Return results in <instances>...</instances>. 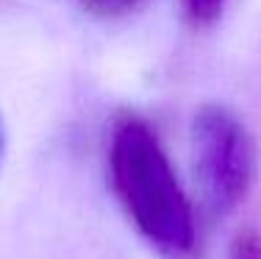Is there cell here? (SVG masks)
Masks as SVG:
<instances>
[{
  "label": "cell",
  "mask_w": 261,
  "mask_h": 259,
  "mask_svg": "<svg viewBox=\"0 0 261 259\" xmlns=\"http://www.w3.org/2000/svg\"><path fill=\"white\" fill-rule=\"evenodd\" d=\"M184 17L192 28H208L222 17L228 0H181Z\"/></svg>",
  "instance_id": "cell-4"
},
{
  "label": "cell",
  "mask_w": 261,
  "mask_h": 259,
  "mask_svg": "<svg viewBox=\"0 0 261 259\" xmlns=\"http://www.w3.org/2000/svg\"><path fill=\"white\" fill-rule=\"evenodd\" d=\"M192 168L203 203L228 218L250 198L258 176V148L247 123L222 103H203L192 117Z\"/></svg>",
  "instance_id": "cell-2"
},
{
  "label": "cell",
  "mask_w": 261,
  "mask_h": 259,
  "mask_svg": "<svg viewBox=\"0 0 261 259\" xmlns=\"http://www.w3.org/2000/svg\"><path fill=\"white\" fill-rule=\"evenodd\" d=\"M106 170L125 220L159 259L206 256L197 206L156 128L142 114L114 117L106 143Z\"/></svg>",
  "instance_id": "cell-1"
},
{
  "label": "cell",
  "mask_w": 261,
  "mask_h": 259,
  "mask_svg": "<svg viewBox=\"0 0 261 259\" xmlns=\"http://www.w3.org/2000/svg\"><path fill=\"white\" fill-rule=\"evenodd\" d=\"M225 259H261V237L256 231H239L233 237Z\"/></svg>",
  "instance_id": "cell-5"
},
{
  "label": "cell",
  "mask_w": 261,
  "mask_h": 259,
  "mask_svg": "<svg viewBox=\"0 0 261 259\" xmlns=\"http://www.w3.org/2000/svg\"><path fill=\"white\" fill-rule=\"evenodd\" d=\"M6 143H9V137H6V126H3V117H0V164H3V156H6Z\"/></svg>",
  "instance_id": "cell-6"
},
{
  "label": "cell",
  "mask_w": 261,
  "mask_h": 259,
  "mask_svg": "<svg viewBox=\"0 0 261 259\" xmlns=\"http://www.w3.org/2000/svg\"><path fill=\"white\" fill-rule=\"evenodd\" d=\"M86 14L97 20H125L147 6V0H75Z\"/></svg>",
  "instance_id": "cell-3"
}]
</instances>
